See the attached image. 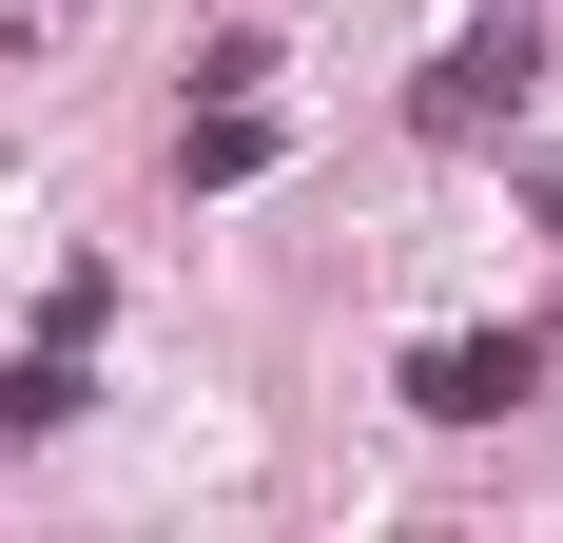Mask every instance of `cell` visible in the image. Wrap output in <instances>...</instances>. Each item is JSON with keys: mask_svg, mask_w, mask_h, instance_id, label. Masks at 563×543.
<instances>
[{"mask_svg": "<svg viewBox=\"0 0 563 543\" xmlns=\"http://www.w3.org/2000/svg\"><path fill=\"white\" fill-rule=\"evenodd\" d=\"M525 98H544V40H525V20H466L448 58H428V78H408V136H525Z\"/></svg>", "mask_w": 563, "mask_h": 543, "instance_id": "cell-1", "label": "cell"}, {"mask_svg": "<svg viewBox=\"0 0 563 543\" xmlns=\"http://www.w3.org/2000/svg\"><path fill=\"white\" fill-rule=\"evenodd\" d=\"M525 388H544V330H428V350H408V408H428V428H506Z\"/></svg>", "mask_w": 563, "mask_h": 543, "instance_id": "cell-2", "label": "cell"}]
</instances>
